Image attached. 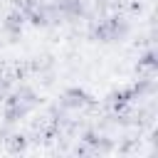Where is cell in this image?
Listing matches in <instances>:
<instances>
[{"label":"cell","mask_w":158,"mask_h":158,"mask_svg":"<svg viewBox=\"0 0 158 158\" xmlns=\"http://www.w3.org/2000/svg\"><path fill=\"white\" fill-rule=\"evenodd\" d=\"M37 101H40V99H37V94H35L30 86H20V89H15V91H10V94L5 96L2 118H5L7 123H15V121L25 118L30 111H35Z\"/></svg>","instance_id":"obj_1"},{"label":"cell","mask_w":158,"mask_h":158,"mask_svg":"<svg viewBox=\"0 0 158 158\" xmlns=\"http://www.w3.org/2000/svg\"><path fill=\"white\" fill-rule=\"evenodd\" d=\"M126 35H128V22L123 17H118V15L104 17L91 27V37L99 40V42H118Z\"/></svg>","instance_id":"obj_2"},{"label":"cell","mask_w":158,"mask_h":158,"mask_svg":"<svg viewBox=\"0 0 158 158\" xmlns=\"http://www.w3.org/2000/svg\"><path fill=\"white\" fill-rule=\"evenodd\" d=\"M89 94L84 91V89H79V86H72V89H67L64 94H62V99H59V104L64 106V109H84V106H89Z\"/></svg>","instance_id":"obj_3"},{"label":"cell","mask_w":158,"mask_h":158,"mask_svg":"<svg viewBox=\"0 0 158 158\" xmlns=\"http://www.w3.org/2000/svg\"><path fill=\"white\" fill-rule=\"evenodd\" d=\"M54 17H79L84 12V0H54Z\"/></svg>","instance_id":"obj_4"},{"label":"cell","mask_w":158,"mask_h":158,"mask_svg":"<svg viewBox=\"0 0 158 158\" xmlns=\"http://www.w3.org/2000/svg\"><path fill=\"white\" fill-rule=\"evenodd\" d=\"M81 143H84V148H86L89 153H106V151L111 148L109 138H104V136H99V133H86V136L81 138Z\"/></svg>","instance_id":"obj_5"},{"label":"cell","mask_w":158,"mask_h":158,"mask_svg":"<svg viewBox=\"0 0 158 158\" xmlns=\"http://www.w3.org/2000/svg\"><path fill=\"white\" fill-rule=\"evenodd\" d=\"M22 25H25V17H22L20 12H15V10H12V12L7 15V20H5V30H10L12 35H17V32L22 30Z\"/></svg>","instance_id":"obj_6"},{"label":"cell","mask_w":158,"mask_h":158,"mask_svg":"<svg viewBox=\"0 0 158 158\" xmlns=\"http://www.w3.org/2000/svg\"><path fill=\"white\" fill-rule=\"evenodd\" d=\"M35 2H37V0H12V10H15V12H20V15L25 17V15L35 7Z\"/></svg>","instance_id":"obj_7"},{"label":"cell","mask_w":158,"mask_h":158,"mask_svg":"<svg viewBox=\"0 0 158 158\" xmlns=\"http://www.w3.org/2000/svg\"><path fill=\"white\" fill-rule=\"evenodd\" d=\"M25 146H27V141H25V136H20V133H15V136L7 138V148H10V151H25Z\"/></svg>","instance_id":"obj_8"},{"label":"cell","mask_w":158,"mask_h":158,"mask_svg":"<svg viewBox=\"0 0 158 158\" xmlns=\"http://www.w3.org/2000/svg\"><path fill=\"white\" fill-rule=\"evenodd\" d=\"M138 64H141L143 69H151V72H153V69H156V54H153V52H146Z\"/></svg>","instance_id":"obj_9"},{"label":"cell","mask_w":158,"mask_h":158,"mask_svg":"<svg viewBox=\"0 0 158 158\" xmlns=\"http://www.w3.org/2000/svg\"><path fill=\"white\" fill-rule=\"evenodd\" d=\"M5 91H7V79L0 77V96H5Z\"/></svg>","instance_id":"obj_10"}]
</instances>
